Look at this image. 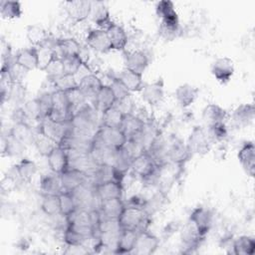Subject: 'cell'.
Wrapping results in <instances>:
<instances>
[{"label": "cell", "instance_id": "obj_1", "mask_svg": "<svg viewBox=\"0 0 255 255\" xmlns=\"http://www.w3.org/2000/svg\"><path fill=\"white\" fill-rule=\"evenodd\" d=\"M119 222L122 229L140 232L147 230L150 222V215L142 207L126 205L122 215L119 218Z\"/></svg>", "mask_w": 255, "mask_h": 255}, {"label": "cell", "instance_id": "obj_2", "mask_svg": "<svg viewBox=\"0 0 255 255\" xmlns=\"http://www.w3.org/2000/svg\"><path fill=\"white\" fill-rule=\"evenodd\" d=\"M38 130L42 132L47 137L51 138L58 145H61L70 131V123L61 124L50 120L49 118H44L40 121L38 126Z\"/></svg>", "mask_w": 255, "mask_h": 255}, {"label": "cell", "instance_id": "obj_3", "mask_svg": "<svg viewBox=\"0 0 255 255\" xmlns=\"http://www.w3.org/2000/svg\"><path fill=\"white\" fill-rule=\"evenodd\" d=\"M186 145L190 153L204 155L209 152L211 147V140L207 131L202 127H194L187 138Z\"/></svg>", "mask_w": 255, "mask_h": 255}, {"label": "cell", "instance_id": "obj_4", "mask_svg": "<svg viewBox=\"0 0 255 255\" xmlns=\"http://www.w3.org/2000/svg\"><path fill=\"white\" fill-rule=\"evenodd\" d=\"M95 135L106 145L116 150L122 148L128 140L127 135L121 128L107 127L103 125L100 126Z\"/></svg>", "mask_w": 255, "mask_h": 255}, {"label": "cell", "instance_id": "obj_5", "mask_svg": "<svg viewBox=\"0 0 255 255\" xmlns=\"http://www.w3.org/2000/svg\"><path fill=\"white\" fill-rule=\"evenodd\" d=\"M165 146L167 161L184 164L192 156L186 143L176 136H169L168 138H165Z\"/></svg>", "mask_w": 255, "mask_h": 255}, {"label": "cell", "instance_id": "obj_6", "mask_svg": "<svg viewBox=\"0 0 255 255\" xmlns=\"http://www.w3.org/2000/svg\"><path fill=\"white\" fill-rule=\"evenodd\" d=\"M85 41L87 46L97 53L106 54L113 50L107 31L103 29H99V28L90 29L86 35Z\"/></svg>", "mask_w": 255, "mask_h": 255}, {"label": "cell", "instance_id": "obj_7", "mask_svg": "<svg viewBox=\"0 0 255 255\" xmlns=\"http://www.w3.org/2000/svg\"><path fill=\"white\" fill-rule=\"evenodd\" d=\"M92 2L86 0H74L65 3L67 17L73 23H81L90 17Z\"/></svg>", "mask_w": 255, "mask_h": 255}, {"label": "cell", "instance_id": "obj_8", "mask_svg": "<svg viewBox=\"0 0 255 255\" xmlns=\"http://www.w3.org/2000/svg\"><path fill=\"white\" fill-rule=\"evenodd\" d=\"M188 220L194 224L200 235L205 238L212 226L213 214L209 208L197 206L191 211Z\"/></svg>", "mask_w": 255, "mask_h": 255}, {"label": "cell", "instance_id": "obj_9", "mask_svg": "<svg viewBox=\"0 0 255 255\" xmlns=\"http://www.w3.org/2000/svg\"><path fill=\"white\" fill-rule=\"evenodd\" d=\"M140 97L144 103L151 107L160 104L164 98V84L162 79L143 84L140 90Z\"/></svg>", "mask_w": 255, "mask_h": 255}, {"label": "cell", "instance_id": "obj_10", "mask_svg": "<svg viewBox=\"0 0 255 255\" xmlns=\"http://www.w3.org/2000/svg\"><path fill=\"white\" fill-rule=\"evenodd\" d=\"M156 166L157 165L150 154L147 151H144L132 159L129 170L134 176L143 179L151 174L155 170Z\"/></svg>", "mask_w": 255, "mask_h": 255}, {"label": "cell", "instance_id": "obj_11", "mask_svg": "<svg viewBox=\"0 0 255 255\" xmlns=\"http://www.w3.org/2000/svg\"><path fill=\"white\" fill-rule=\"evenodd\" d=\"M159 246V239L147 230L137 233L134 248L131 253L137 255H150L156 251Z\"/></svg>", "mask_w": 255, "mask_h": 255}, {"label": "cell", "instance_id": "obj_12", "mask_svg": "<svg viewBox=\"0 0 255 255\" xmlns=\"http://www.w3.org/2000/svg\"><path fill=\"white\" fill-rule=\"evenodd\" d=\"M211 74L218 83L226 85L234 74L233 61L228 57L217 58L211 65Z\"/></svg>", "mask_w": 255, "mask_h": 255}, {"label": "cell", "instance_id": "obj_13", "mask_svg": "<svg viewBox=\"0 0 255 255\" xmlns=\"http://www.w3.org/2000/svg\"><path fill=\"white\" fill-rule=\"evenodd\" d=\"M63 191L73 192L78 187L86 183L88 174L79 169L68 167L65 171L59 174Z\"/></svg>", "mask_w": 255, "mask_h": 255}, {"label": "cell", "instance_id": "obj_14", "mask_svg": "<svg viewBox=\"0 0 255 255\" xmlns=\"http://www.w3.org/2000/svg\"><path fill=\"white\" fill-rule=\"evenodd\" d=\"M237 157L247 175L253 177L255 174V145L253 141L244 142L238 151Z\"/></svg>", "mask_w": 255, "mask_h": 255}, {"label": "cell", "instance_id": "obj_15", "mask_svg": "<svg viewBox=\"0 0 255 255\" xmlns=\"http://www.w3.org/2000/svg\"><path fill=\"white\" fill-rule=\"evenodd\" d=\"M48 165L53 173L61 174L69 167L68 152L62 145H57L53 150L47 155Z\"/></svg>", "mask_w": 255, "mask_h": 255}, {"label": "cell", "instance_id": "obj_16", "mask_svg": "<svg viewBox=\"0 0 255 255\" xmlns=\"http://www.w3.org/2000/svg\"><path fill=\"white\" fill-rule=\"evenodd\" d=\"M125 52V64L126 68L131 70L137 74L142 75L148 66V57L143 51H124Z\"/></svg>", "mask_w": 255, "mask_h": 255}, {"label": "cell", "instance_id": "obj_17", "mask_svg": "<svg viewBox=\"0 0 255 255\" xmlns=\"http://www.w3.org/2000/svg\"><path fill=\"white\" fill-rule=\"evenodd\" d=\"M94 190L98 199L106 200L111 198H122L124 192L123 183L117 180H109L94 186Z\"/></svg>", "mask_w": 255, "mask_h": 255}, {"label": "cell", "instance_id": "obj_18", "mask_svg": "<svg viewBox=\"0 0 255 255\" xmlns=\"http://www.w3.org/2000/svg\"><path fill=\"white\" fill-rule=\"evenodd\" d=\"M255 119V109L253 104L239 105L232 113L231 120L236 128H244L249 127Z\"/></svg>", "mask_w": 255, "mask_h": 255}, {"label": "cell", "instance_id": "obj_19", "mask_svg": "<svg viewBox=\"0 0 255 255\" xmlns=\"http://www.w3.org/2000/svg\"><path fill=\"white\" fill-rule=\"evenodd\" d=\"M103 86L101 78L95 73H90L78 81V87L87 100L94 101Z\"/></svg>", "mask_w": 255, "mask_h": 255}, {"label": "cell", "instance_id": "obj_20", "mask_svg": "<svg viewBox=\"0 0 255 255\" xmlns=\"http://www.w3.org/2000/svg\"><path fill=\"white\" fill-rule=\"evenodd\" d=\"M90 18L97 25V28L103 30H107L109 26L114 22L111 19L108 6L102 1L92 2Z\"/></svg>", "mask_w": 255, "mask_h": 255}, {"label": "cell", "instance_id": "obj_21", "mask_svg": "<svg viewBox=\"0 0 255 255\" xmlns=\"http://www.w3.org/2000/svg\"><path fill=\"white\" fill-rule=\"evenodd\" d=\"M14 61L25 70L33 71L39 68L38 48L30 47L19 50L14 56Z\"/></svg>", "mask_w": 255, "mask_h": 255}, {"label": "cell", "instance_id": "obj_22", "mask_svg": "<svg viewBox=\"0 0 255 255\" xmlns=\"http://www.w3.org/2000/svg\"><path fill=\"white\" fill-rule=\"evenodd\" d=\"M182 245L186 248L183 253H190L192 252V249H195L199 246L200 242L204 239L198 232L197 228L194 226L192 222L188 220V222L183 226L180 234Z\"/></svg>", "mask_w": 255, "mask_h": 255}, {"label": "cell", "instance_id": "obj_23", "mask_svg": "<svg viewBox=\"0 0 255 255\" xmlns=\"http://www.w3.org/2000/svg\"><path fill=\"white\" fill-rule=\"evenodd\" d=\"M227 118V111L216 104L206 105L201 113V119L207 128L217 123H225Z\"/></svg>", "mask_w": 255, "mask_h": 255}, {"label": "cell", "instance_id": "obj_24", "mask_svg": "<svg viewBox=\"0 0 255 255\" xmlns=\"http://www.w3.org/2000/svg\"><path fill=\"white\" fill-rule=\"evenodd\" d=\"M106 31L111 42L112 49L116 51H126L128 41L126 30L121 25L113 22Z\"/></svg>", "mask_w": 255, "mask_h": 255}, {"label": "cell", "instance_id": "obj_25", "mask_svg": "<svg viewBox=\"0 0 255 255\" xmlns=\"http://www.w3.org/2000/svg\"><path fill=\"white\" fill-rule=\"evenodd\" d=\"M198 93L199 90L195 86L185 83L179 85L176 88L174 92V98L181 108H187L195 102L198 97Z\"/></svg>", "mask_w": 255, "mask_h": 255}, {"label": "cell", "instance_id": "obj_26", "mask_svg": "<svg viewBox=\"0 0 255 255\" xmlns=\"http://www.w3.org/2000/svg\"><path fill=\"white\" fill-rule=\"evenodd\" d=\"M125 202L122 198H111L101 200L99 210L101 215L109 219H119L125 209Z\"/></svg>", "mask_w": 255, "mask_h": 255}, {"label": "cell", "instance_id": "obj_27", "mask_svg": "<svg viewBox=\"0 0 255 255\" xmlns=\"http://www.w3.org/2000/svg\"><path fill=\"white\" fill-rule=\"evenodd\" d=\"M53 51L56 56L63 58L65 56L80 55L82 52V46L75 38H62L58 39L57 45Z\"/></svg>", "mask_w": 255, "mask_h": 255}, {"label": "cell", "instance_id": "obj_28", "mask_svg": "<svg viewBox=\"0 0 255 255\" xmlns=\"http://www.w3.org/2000/svg\"><path fill=\"white\" fill-rule=\"evenodd\" d=\"M9 132L25 145L34 144L36 132H34L33 127L27 123H15Z\"/></svg>", "mask_w": 255, "mask_h": 255}, {"label": "cell", "instance_id": "obj_29", "mask_svg": "<svg viewBox=\"0 0 255 255\" xmlns=\"http://www.w3.org/2000/svg\"><path fill=\"white\" fill-rule=\"evenodd\" d=\"M1 142V150L3 156H19L25 151V148L27 146L16 137H14L10 132L2 135Z\"/></svg>", "mask_w": 255, "mask_h": 255}, {"label": "cell", "instance_id": "obj_30", "mask_svg": "<svg viewBox=\"0 0 255 255\" xmlns=\"http://www.w3.org/2000/svg\"><path fill=\"white\" fill-rule=\"evenodd\" d=\"M26 37L33 47L40 48L43 47L52 36L44 27L37 24H32L26 28Z\"/></svg>", "mask_w": 255, "mask_h": 255}, {"label": "cell", "instance_id": "obj_31", "mask_svg": "<svg viewBox=\"0 0 255 255\" xmlns=\"http://www.w3.org/2000/svg\"><path fill=\"white\" fill-rule=\"evenodd\" d=\"M117 77L127 87V89L130 93L140 92V90L143 86L142 75L137 74V73H135L131 70H128L127 68L123 69Z\"/></svg>", "mask_w": 255, "mask_h": 255}, {"label": "cell", "instance_id": "obj_32", "mask_svg": "<svg viewBox=\"0 0 255 255\" xmlns=\"http://www.w3.org/2000/svg\"><path fill=\"white\" fill-rule=\"evenodd\" d=\"M116 103V97L112 91V89L109 86L104 85L99 93L97 94L96 98L93 101L94 108L97 112H100L101 114L105 112L106 110L112 108Z\"/></svg>", "mask_w": 255, "mask_h": 255}, {"label": "cell", "instance_id": "obj_33", "mask_svg": "<svg viewBox=\"0 0 255 255\" xmlns=\"http://www.w3.org/2000/svg\"><path fill=\"white\" fill-rule=\"evenodd\" d=\"M137 233L138 232H136L134 230L122 229V231L119 235V239H118V243H117L115 253H117V254L131 253L133 248H134Z\"/></svg>", "mask_w": 255, "mask_h": 255}, {"label": "cell", "instance_id": "obj_34", "mask_svg": "<svg viewBox=\"0 0 255 255\" xmlns=\"http://www.w3.org/2000/svg\"><path fill=\"white\" fill-rule=\"evenodd\" d=\"M144 121H142L139 117H137L135 114H128L124 115L123 122L121 124V128L127 135L128 139L137 134L142 127H143Z\"/></svg>", "mask_w": 255, "mask_h": 255}, {"label": "cell", "instance_id": "obj_35", "mask_svg": "<svg viewBox=\"0 0 255 255\" xmlns=\"http://www.w3.org/2000/svg\"><path fill=\"white\" fill-rule=\"evenodd\" d=\"M40 191L42 195H58L63 191L59 174H47L41 178Z\"/></svg>", "mask_w": 255, "mask_h": 255}, {"label": "cell", "instance_id": "obj_36", "mask_svg": "<svg viewBox=\"0 0 255 255\" xmlns=\"http://www.w3.org/2000/svg\"><path fill=\"white\" fill-rule=\"evenodd\" d=\"M17 171V174L22 182L29 183L32 181L33 177L36 175L38 166L32 159L27 157L22 158L17 164L14 165Z\"/></svg>", "mask_w": 255, "mask_h": 255}, {"label": "cell", "instance_id": "obj_37", "mask_svg": "<svg viewBox=\"0 0 255 255\" xmlns=\"http://www.w3.org/2000/svg\"><path fill=\"white\" fill-rule=\"evenodd\" d=\"M255 252V239L249 235H241L233 240L232 253L235 255H252Z\"/></svg>", "mask_w": 255, "mask_h": 255}, {"label": "cell", "instance_id": "obj_38", "mask_svg": "<svg viewBox=\"0 0 255 255\" xmlns=\"http://www.w3.org/2000/svg\"><path fill=\"white\" fill-rule=\"evenodd\" d=\"M155 13L160 21H179L174 4L169 0H162L156 3Z\"/></svg>", "mask_w": 255, "mask_h": 255}, {"label": "cell", "instance_id": "obj_39", "mask_svg": "<svg viewBox=\"0 0 255 255\" xmlns=\"http://www.w3.org/2000/svg\"><path fill=\"white\" fill-rule=\"evenodd\" d=\"M158 35L165 41H173L180 35L179 21H160Z\"/></svg>", "mask_w": 255, "mask_h": 255}, {"label": "cell", "instance_id": "obj_40", "mask_svg": "<svg viewBox=\"0 0 255 255\" xmlns=\"http://www.w3.org/2000/svg\"><path fill=\"white\" fill-rule=\"evenodd\" d=\"M22 7L18 1H1L0 14L2 18L7 20L18 19L22 15Z\"/></svg>", "mask_w": 255, "mask_h": 255}, {"label": "cell", "instance_id": "obj_41", "mask_svg": "<svg viewBox=\"0 0 255 255\" xmlns=\"http://www.w3.org/2000/svg\"><path fill=\"white\" fill-rule=\"evenodd\" d=\"M42 211L48 216L61 215L60 198L58 195H43L41 202Z\"/></svg>", "mask_w": 255, "mask_h": 255}, {"label": "cell", "instance_id": "obj_42", "mask_svg": "<svg viewBox=\"0 0 255 255\" xmlns=\"http://www.w3.org/2000/svg\"><path fill=\"white\" fill-rule=\"evenodd\" d=\"M123 118H124V115L115 106H113L112 108L102 113L101 125L107 126V127L120 128L123 122Z\"/></svg>", "mask_w": 255, "mask_h": 255}, {"label": "cell", "instance_id": "obj_43", "mask_svg": "<svg viewBox=\"0 0 255 255\" xmlns=\"http://www.w3.org/2000/svg\"><path fill=\"white\" fill-rule=\"evenodd\" d=\"M50 83L52 84L54 91H60L64 93L78 87V81L76 77L69 74H63L60 77L54 79L53 81H50Z\"/></svg>", "mask_w": 255, "mask_h": 255}, {"label": "cell", "instance_id": "obj_44", "mask_svg": "<svg viewBox=\"0 0 255 255\" xmlns=\"http://www.w3.org/2000/svg\"><path fill=\"white\" fill-rule=\"evenodd\" d=\"M49 81H53L54 79L60 77L61 75L65 74L64 72V67H63V62L62 58L58 56H53V58L49 61V63L43 68V70Z\"/></svg>", "mask_w": 255, "mask_h": 255}, {"label": "cell", "instance_id": "obj_45", "mask_svg": "<svg viewBox=\"0 0 255 255\" xmlns=\"http://www.w3.org/2000/svg\"><path fill=\"white\" fill-rule=\"evenodd\" d=\"M22 108L24 110V113H25L26 118H27V123L29 125H30L29 121L40 123V121L43 119L41 109H40V105H39V102H38L37 98L25 102L24 105L22 106Z\"/></svg>", "mask_w": 255, "mask_h": 255}, {"label": "cell", "instance_id": "obj_46", "mask_svg": "<svg viewBox=\"0 0 255 255\" xmlns=\"http://www.w3.org/2000/svg\"><path fill=\"white\" fill-rule=\"evenodd\" d=\"M34 145L36 146L38 152L41 155L47 156L54 147H56L58 144L53 141L51 138L47 137L46 135H44L42 132H40L39 130H37L36 132V136H35V141H34Z\"/></svg>", "mask_w": 255, "mask_h": 255}, {"label": "cell", "instance_id": "obj_47", "mask_svg": "<svg viewBox=\"0 0 255 255\" xmlns=\"http://www.w3.org/2000/svg\"><path fill=\"white\" fill-rule=\"evenodd\" d=\"M65 95H66L67 101L69 103V106H70L73 114L75 111H77L78 109H80L82 106H84L86 104L87 99L79 87L73 88V89L65 92Z\"/></svg>", "mask_w": 255, "mask_h": 255}, {"label": "cell", "instance_id": "obj_48", "mask_svg": "<svg viewBox=\"0 0 255 255\" xmlns=\"http://www.w3.org/2000/svg\"><path fill=\"white\" fill-rule=\"evenodd\" d=\"M63 67L65 74L69 75H76L79 70L84 65V61L80 55H72V56H65L62 58Z\"/></svg>", "mask_w": 255, "mask_h": 255}, {"label": "cell", "instance_id": "obj_49", "mask_svg": "<svg viewBox=\"0 0 255 255\" xmlns=\"http://www.w3.org/2000/svg\"><path fill=\"white\" fill-rule=\"evenodd\" d=\"M207 134L211 142H220L227 138L228 128L225 123H217L207 128Z\"/></svg>", "mask_w": 255, "mask_h": 255}, {"label": "cell", "instance_id": "obj_50", "mask_svg": "<svg viewBox=\"0 0 255 255\" xmlns=\"http://www.w3.org/2000/svg\"><path fill=\"white\" fill-rule=\"evenodd\" d=\"M59 198H60V206H61V215H63L64 217H67L74 210L78 208L72 192L62 191L59 194Z\"/></svg>", "mask_w": 255, "mask_h": 255}, {"label": "cell", "instance_id": "obj_51", "mask_svg": "<svg viewBox=\"0 0 255 255\" xmlns=\"http://www.w3.org/2000/svg\"><path fill=\"white\" fill-rule=\"evenodd\" d=\"M26 97V88L23 83H14L11 87V90L8 95L7 102H11L17 107H21L24 105V100Z\"/></svg>", "mask_w": 255, "mask_h": 255}, {"label": "cell", "instance_id": "obj_52", "mask_svg": "<svg viewBox=\"0 0 255 255\" xmlns=\"http://www.w3.org/2000/svg\"><path fill=\"white\" fill-rule=\"evenodd\" d=\"M63 239H64V242L69 247V246H83L88 238H86L84 235L79 233L77 230H75L71 226L67 225L64 231Z\"/></svg>", "mask_w": 255, "mask_h": 255}, {"label": "cell", "instance_id": "obj_53", "mask_svg": "<svg viewBox=\"0 0 255 255\" xmlns=\"http://www.w3.org/2000/svg\"><path fill=\"white\" fill-rule=\"evenodd\" d=\"M123 115H128V114H134L135 104L131 97V94L128 95L125 98H122L120 100H117L114 105Z\"/></svg>", "mask_w": 255, "mask_h": 255}, {"label": "cell", "instance_id": "obj_54", "mask_svg": "<svg viewBox=\"0 0 255 255\" xmlns=\"http://www.w3.org/2000/svg\"><path fill=\"white\" fill-rule=\"evenodd\" d=\"M52 93L53 92H45L41 94L39 97H37L41 113H42V118H46L49 113L51 112L53 108V98H52Z\"/></svg>", "mask_w": 255, "mask_h": 255}, {"label": "cell", "instance_id": "obj_55", "mask_svg": "<svg viewBox=\"0 0 255 255\" xmlns=\"http://www.w3.org/2000/svg\"><path fill=\"white\" fill-rule=\"evenodd\" d=\"M108 86L112 89V91L116 97V101L120 100L122 98H125L130 94V92L127 89V87L118 79V77L114 78Z\"/></svg>", "mask_w": 255, "mask_h": 255}, {"label": "cell", "instance_id": "obj_56", "mask_svg": "<svg viewBox=\"0 0 255 255\" xmlns=\"http://www.w3.org/2000/svg\"><path fill=\"white\" fill-rule=\"evenodd\" d=\"M8 71L14 83H22V81L24 80L25 76L28 73L27 70L19 66L15 61L10 65V67L8 68Z\"/></svg>", "mask_w": 255, "mask_h": 255}]
</instances>
